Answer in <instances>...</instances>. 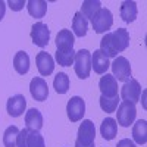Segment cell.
<instances>
[{
	"label": "cell",
	"instance_id": "1",
	"mask_svg": "<svg viewBox=\"0 0 147 147\" xmlns=\"http://www.w3.org/2000/svg\"><path fill=\"white\" fill-rule=\"evenodd\" d=\"M96 127L90 119H82V124L78 128L75 147H94Z\"/></svg>",
	"mask_w": 147,
	"mask_h": 147
},
{
	"label": "cell",
	"instance_id": "2",
	"mask_svg": "<svg viewBox=\"0 0 147 147\" xmlns=\"http://www.w3.org/2000/svg\"><path fill=\"white\" fill-rule=\"evenodd\" d=\"M74 69L78 78L85 80L90 77L91 72V53L87 49H81L75 53V59H74Z\"/></svg>",
	"mask_w": 147,
	"mask_h": 147
},
{
	"label": "cell",
	"instance_id": "3",
	"mask_svg": "<svg viewBox=\"0 0 147 147\" xmlns=\"http://www.w3.org/2000/svg\"><path fill=\"white\" fill-rule=\"evenodd\" d=\"M116 110H118L116 112V119H115L116 124H119L121 127H124V128H128L129 125H132L134 119H136V116H137L136 105L122 100Z\"/></svg>",
	"mask_w": 147,
	"mask_h": 147
},
{
	"label": "cell",
	"instance_id": "4",
	"mask_svg": "<svg viewBox=\"0 0 147 147\" xmlns=\"http://www.w3.org/2000/svg\"><path fill=\"white\" fill-rule=\"evenodd\" d=\"M91 25L94 28V31L97 34H103L107 32L110 30V27L113 25V15L109 9L102 7L97 13L94 15V18L91 19Z\"/></svg>",
	"mask_w": 147,
	"mask_h": 147
},
{
	"label": "cell",
	"instance_id": "5",
	"mask_svg": "<svg viewBox=\"0 0 147 147\" xmlns=\"http://www.w3.org/2000/svg\"><path fill=\"white\" fill-rule=\"evenodd\" d=\"M110 66H112V72H113V77L116 81L127 82L128 80H131V65L127 57L124 56L115 57L113 63H110Z\"/></svg>",
	"mask_w": 147,
	"mask_h": 147
},
{
	"label": "cell",
	"instance_id": "6",
	"mask_svg": "<svg viewBox=\"0 0 147 147\" xmlns=\"http://www.w3.org/2000/svg\"><path fill=\"white\" fill-rule=\"evenodd\" d=\"M140 96H141V85L137 80H128L121 88V97L124 102H129L136 105L140 100Z\"/></svg>",
	"mask_w": 147,
	"mask_h": 147
},
{
	"label": "cell",
	"instance_id": "7",
	"mask_svg": "<svg viewBox=\"0 0 147 147\" xmlns=\"http://www.w3.org/2000/svg\"><path fill=\"white\" fill-rule=\"evenodd\" d=\"M66 112H68V118L71 122H78L84 118L85 113V103L80 96H74L69 99L68 105H66Z\"/></svg>",
	"mask_w": 147,
	"mask_h": 147
},
{
	"label": "cell",
	"instance_id": "8",
	"mask_svg": "<svg viewBox=\"0 0 147 147\" xmlns=\"http://www.w3.org/2000/svg\"><path fill=\"white\" fill-rule=\"evenodd\" d=\"M31 38L32 43L38 47H46L50 40V30L44 22H35L31 28Z\"/></svg>",
	"mask_w": 147,
	"mask_h": 147
},
{
	"label": "cell",
	"instance_id": "9",
	"mask_svg": "<svg viewBox=\"0 0 147 147\" xmlns=\"http://www.w3.org/2000/svg\"><path fill=\"white\" fill-rule=\"evenodd\" d=\"M30 93L32 96V99L37 102H44L47 100V96H49V85L46 82L44 78L41 77H35L31 80L30 82Z\"/></svg>",
	"mask_w": 147,
	"mask_h": 147
},
{
	"label": "cell",
	"instance_id": "10",
	"mask_svg": "<svg viewBox=\"0 0 147 147\" xmlns=\"http://www.w3.org/2000/svg\"><path fill=\"white\" fill-rule=\"evenodd\" d=\"M35 63L41 77H49L55 71V60L47 52H40L35 56Z\"/></svg>",
	"mask_w": 147,
	"mask_h": 147
},
{
	"label": "cell",
	"instance_id": "11",
	"mask_svg": "<svg viewBox=\"0 0 147 147\" xmlns=\"http://www.w3.org/2000/svg\"><path fill=\"white\" fill-rule=\"evenodd\" d=\"M110 41L116 53L124 52L129 46V32L125 28H118L115 32H110Z\"/></svg>",
	"mask_w": 147,
	"mask_h": 147
},
{
	"label": "cell",
	"instance_id": "12",
	"mask_svg": "<svg viewBox=\"0 0 147 147\" xmlns=\"http://www.w3.org/2000/svg\"><path fill=\"white\" fill-rule=\"evenodd\" d=\"M25 107H27V100L22 94H16V96H12L10 99L7 100L6 109H7V113L12 118H18L21 116L24 112H25Z\"/></svg>",
	"mask_w": 147,
	"mask_h": 147
},
{
	"label": "cell",
	"instance_id": "13",
	"mask_svg": "<svg viewBox=\"0 0 147 147\" xmlns=\"http://www.w3.org/2000/svg\"><path fill=\"white\" fill-rule=\"evenodd\" d=\"M99 88L102 91V96L105 97H115L118 96V81L113 75L105 74L99 81Z\"/></svg>",
	"mask_w": 147,
	"mask_h": 147
},
{
	"label": "cell",
	"instance_id": "14",
	"mask_svg": "<svg viewBox=\"0 0 147 147\" xmlns=\"http://www.w3.org/2000/svg\"><path fill=\"white\" fill-rule=\"evenodd\" d=\"M75 37L71 30H60L56 35V49L57 50H72Z\"/></svg>",
	"mask_w": 147,
	"mask_h": 147
},
{
	"label": "cell",
	"instance_id": "15",
	"mask_svg": "<svg viewBox=\"0 0 147 147\" xmlns=\"http://www.w3.org/2000/svg\"><path fill=\"white\" fill-rule=\"evenodd\" d=\"M109 66H110L109 57H106L100 50H94V53L91 55V68L94 69V72L96 74H106Z\"/></svg>",
	"mask_w": 147,
	"mask_h": 147
},
{
	"label": "cell",
	"instance_id": "16",
	"mask_svg": "<svg viewBox=\"0 0 147 147\" xmlns=\"http://www.w3.org/2000/svg\"><path fill=\"white\" fill-rule=\"evenodd\" d=\"M25 125L28 129H35V131H40L43 128V115L38 109L32 107L25 113Z\"/></svg>",
	"mask_w": 147,
	"mask_h": 147
},
{
	"label": "cell",
	"instance_id": "17",
	"mask_svg": "<svg viewBox=\"0 0 147 147\" xmlns=\"http://www.w3.org/2000/svg\"><path fill=\"white\" fill-rule=\"evenodd\" d=\"M13 68H15V71L19 74V75H25V74L30 71V56L24 50H19L15 55V57H13Z\"/></svg>",
	"mask_w": 147,
	"mask_h": 147
},
{
	"label": "cell",
	"instance_id": "18",
	"mask_svg": "<svg viewBox=\"0 0 147 147\" xmlns=\"http://www.w3.org/2000/svg\"><path fill=\"white\" fill-rule=\"evenodd\" d=\"M27 9L32 18L40 19L47 12V2H44V0H30V2H27Z\"/></svg>",
	"mask_w": 147,
	"mask_h": 147
},
{
	"label": "cell",
	"instance_id": "19",
	"mask_svg": "<svg viewBox=\"0 0 147 147\" xmlns=\"http://www.w3.org/2000/svg\"><path fill=\"white\" fill-rule=\"evenodd\" d=\"M87 28H88V22L85 19V16L81 13V12H77L74 15V19H72V31H74V35L77 37H82L87 34Z\"/></svg>",
	"mask_w": 147,
	"mask_h": 147
},
{
	"label": "cell",
	"instance_id": "20",
	"mask_svg": "<svg viewBox=\"0 0 147 147\" xmlns=\"http://www.w3.org/2000/svg\"><path fill=\"white\" fill-rule=\"evenodd\" d=\"M121 18L125 22H132L137 18V3L132 0H125L121 5Z\"/></svg>",
	"mask_w": 147,
	"mask_h": 147
},
{
	"label": "cell",
	"instance_id": "21",
	"mask_svg": "<svg viewBox=\"0 0 147 147\" xmlns=\"http://www.w3.org/2000/svg\"><path fill=\"white\" fill-rule=\"evenodd\" d=\"M132 138L137 144H146L147 141V122L144 119H138L132 127Z\"/></svg>",
	"mask_w": 147,
	"mask_h": 147
},
{
	"label": "cell",
	"instance_id": "22",
	"mask_svg": "<svg viewBox=\"0 0 147 147\" xmlns=\"http://www.w3.org/2000/svg\"><path fill=\"white\" fill-rule=\"evenodd\" d=\"M100 132H102V136H103L105 140H107V141L113 140L115 136H116V132H118L116 121L113 118H106L102 122V125H100Z\"/></svg>",
	"mask_w": 147,
	"mask_h": 147
},
{
	"label": "cell",
	"instance_id": "23",
	"mask_svg": "<svg viewBox=\"0 0 147 147\" xmlns=\"http://www.w3.org/2000/svg\"><path fill=\"white\" fill-rule=\"evenodd\" d=\"M102 9V3L99 2V0H85V2H82V6H81V13L85 16V19H93L94 15L97 13Z\"/></svg>",
	"mask_w": 147,
	"mask_h": 147
},
{
	"label": "cell",
	"instance_id": "24",
	"mask_svg": "<svg viewBox=\"0 0 147 147\" xmlns=\"http://www.w3.org/2000/svg\"><path fill=\"white\" fill-rule=\"evenodd\" d=\"M69 85H71L69 77L66 75L65 72H59L57 75L55 77V80H53V87H55V90H56L57 94H65V93H68Z\"/></svg>",
	"mask_w": 147,
	"mask_h": 147
},
{
	"label": "cell",
	"instance_id": "25",
	"mask_svg": "<svg viewBox=\"0 0 147 147\" xmlns=\"http://www.w3.org/2000/svg\"><path fill=\"white\" fill-rule=\"evenodd\" d=\"M75 50H56L55 57H56V62L60 66H71L74 65V59H75Z\"/></svg>",
	"mask_w": 147,
	"mask_h": 147
},
{
	"label": "cell",
	"instance_id": "26",
	"mask_svg": "<svg viewBox=\"0 0 147 147\" xmlns=\"http://www.w3.org/2000/svg\"><path fill=\"white\" fill-rule=\"evenodd\" d=\"M99 102H100V107L105 110L106 113H113V112H116V109H118L121 100H119V94H118V96H115V97H105V96H100Z\"/></svg>",
	"mask_w": 147,
	"mask_h": 147
},
{
	"label": "cell",
	"instance_id": "27",
	"mask_svg": "<svg viewBox=\"0 0 147 147\" xmlns=\"http://www.w3.org/2000/svg\"><path fill=\"white\" fill-rule=\"evenodd\" d=\"M99 50L106 56V57H116V52H115V49L112 46V41H110V32H106L103 35V38L100 41V49Z\"/></svg>",
	"mask_w": 147,
	"mask_h": 147
},
{
	"label": "cell",
	"instance_id": "28",
	"mask_svg": "<svg viewBox=\"0 0 147 147\" xmlns=\"http://www.w3.org/2000/svg\"><path fill=\"white\" fill-rule=\"evenodd\" d=\"M18 134H19V129L15 125L6 128V131L3 132V144H5V147H16Z\"/></svg>",
	"mask_w": 147,
	"mask_h": 147
},
{
	"label": "cell",
	"instance_id": "29",
	"mask_svg": "<svg viewBox=\"0 0 147 147\" xmlns=\"http://www.w3.org/2000/svg\"><path fill=\"white\" fill-rule=\"evenodd\" d=\"M27 147H46L43 136L35 131V129H28L27 134Z\"/></svg>",
	"mask_w": 147,
	"mask_h": 147
},
{
	"label": "cell",
	"instance_id": "30",
	"mask_svg": "<svg viewBox=\"0 0 147 147\" xmlns=\"http://www.w3.org/2000/svg\"><path fill=\"white\" fill-rule=\"evenodd\" d=\"M27 134H28V128H24L19 131L16 138V147H27Z\"/></svg>",
	"mask_w": 147,
	"mask_h": 147
},
{
	"label": "cell",
	"instance_id": "31",
	"mask_svg": "<svg viewBox=\"0 0 147 147\" xmlns=\"http://www.w3.org/2000/svg\"><path fill=\"white\" fill-rule=\"evenodd\" d=\"M7 5H9V7L12 10L18 12V10H21L24 7V5H27V3H25V0H9Z\"/></svg>",
	"mask_w": 147,
	"mask_h": 147
},
{
	"label": "cell",
	"instance_id": "32",
	"mask_svg": "<svg viewBox=\"0 0 147 147\" xmlns=\"http://www.w3.org/2000/svg\"><path fill=\"white\" fill-rule=\"evenodd\" d=\"M116 147H136V143H134L132 140H129V138H122L118 143Z\"/></svg>",
	"mask_w": 147,
	"mask_h": 147
},
{
	"label": "cell",
	"instance_id": "33",
	"mask_svg": "<svg viewBox=\"0 0 147 147\" xmlns=\"http://www.w3.org/2000/svg\"><path fill=\"white\" fill-rule=\"evenodd\" d=\"M5 13H6V3L3 2V0H0V21L3 19Z\"/></svg>",
	"mask_w": 147,
	"mask_h": 147
}]
</instances>
